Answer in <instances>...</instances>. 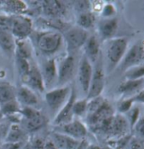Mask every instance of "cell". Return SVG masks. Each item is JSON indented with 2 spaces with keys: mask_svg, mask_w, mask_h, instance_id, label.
<instances>
[{
  "mask_svg": "<svg viewBox=\"0 0 144 149\" xmlns=\"http://www.w3.org/2000/svg\"><path fill=\"white\" fill-rule=\"evenodd\" d=\"M2 118H3V116H2V113H1V111H0V120H1Z\"/></svg>",
  "mask_w": 144,
  "mask_h": 149,
  "instance_id": "7dc6e473",
  "label": "cell"
},
{
  "mask_svg": "<svg viewBox=\"0 0 144 149\" xmlns=\"http://www.w3.org/2000/svg\"><path fill=\"white\" fill-rule=\"evenodd\" d=\"M93 65L84 55L81 56L78 67V78L81 88L87 94L93 75Z\"/></svg>",
  "mask_w": 144,
  "mask_h": 149,
  "instance_id": "4fadbf2b",
  "label": "cell"
},
{
  "mask_svg": "<svg viewBox=\"0 0 144 149\" xmlns=\"http://www.w3.org/2000/svg\"><path fill=\"white\" fill-rule=\"evenodd\" d=\"M56 129L59 130L57 131V132L67 135L79 141L84 140L85 136L88 134V129L86 126L82 121H80L79 120L75 119H73L72 121H70L67 124H65L63 126H56Z\"/></svg>",
  "mask_w": 144,
  "mask_h": 149,
  "instance_id": "8fae6325",
  "label": "cell"
},
{
  "mask_svg": "<svg viewBox=\"0 0 144 149\" xmlns=\"http://www.w3.org/2000/svg\"><path fill=\"white\" fill-rule=\"evenodd\" d=\"M103 7L104 3L102 1H93V3H91V8H93L94 11L95 12H101Z\"/></svg>",
  "mask_w": 144,
  "mask_h": 149,
  "instance_id": "60d3db41",
  "label": "cell"
},
{
  "mask_svg": "<svg viewBox=\"0 0 144 149\" xmlns=\"http://www.w3.org/2000/svg\"><path fill=\"white\" fill-rule=\"evenodd\" d=\"M74 8L80 13H84L90 11L91 8V2L89 1H77L74 3Z\"/></svg>",
  "mask_w": 144,
  "mask_h": 149,
  "instance_id": "e575fe53",
  "label": "cell"
},
{
  "mask_svg": "<svg viewBox=\"0 0 144 149\" xmlns=\"http://www.w3.org/2000/svg\"><path fill=\"white\" fill-rule=\"evenodd\" d=\"M126 80H138L143 79L144 66L143 64L131 68L125 71Z\"/></svg>",
  "mask_w": 144,
  "mask_h": 149,
  "instance_id": "4dcf8cb0",
  "label": "cell"
},
{
  "mask_svg": "<svg viewBox=\"0 0 144 149\" xmlns=\"http://www.w3.org/2000/svg\"><path fill=\"white\" fill-rule=\"evenodd\" d=\"M114 116V110L112 106L106 100L103 104L95 111L93 114L86 116V122L92 130L99 126L104 120L110 119Z\"/></svg>",
  "mask_w": 144,
  "mask_h": 149,
  "instance_id": "30bf717a",
  "label": "cell"
},
{
  "mask_svg": "<svg viewBox=\"0 0 144 149\" xmlns=\"http://www.w3.org/2000/svg\"><path fill=\"white\" fill-rule=\"evenodd\" d=\"M42 11L48 18H57L63 15L66 12V7L61 1H43Z\"/></svg>",
  "mask_w": 144,
  "mask_h": 149,
  "instance_id": "44dd1931",
  "label": "cell"
},
{
  "mask_svg": "<svg viewBox=\"0 0 144 149\" xmlns=\"http://www.w3.org/2000/svg\"><path fill=\"white\" fill-rule=\"evenodd\" d=\"M50 141L55 145L56 149H79L84 140L79 141L67 135L54 132L51 134Z\"/></svg>",
  "mask_w": 144,
  "mask_h": 149,
  "instance_id": "d6986e66",
  "label": "cell"
},
{
  "mask_svg": "<svg viewBox=\"0 0 144 149\" xmlns=\"http://www.w3.org/2000/svg\"><path fill=\"white\" fill-rule=\"evenodd\" d=\"M20 114L22 119L19 125L25 132H36L42 128L46 123L45 117L41 112L32 107H22Z\"/></svg>",
  "mask_w": 144,
  "mask_h": 149,
  "instance_id": "7a4b0ae2",
  "label": "cell"
},
{
  "mask_svg": "<svg viewBox=\"0 0 144 149\" xmlns=\"http://www.w3.org/2000/svg\"><path fill=\"white\" fill-rule=\"evenodd\" d=\"M32 52H33V47H32L31 41L29 38L15 40V54L16 56L30 61L31 58Z\"/></svg>",
  "mask_w": 144,
  "mask_h": 149,
  "instance_id": "d4e9b609",
  "label": "cell"
},
{
  "mask_svg": "<svg viewBox=\"0 0 144 149\" xmlns=\"http://www.w3.org/2000/svg\"><path fill=\"white\" fill-rule=\"evenodd\" d=\"M71 89L72 87L66 85L48 90L45 94V100L48 107L52 111L57 113L67 101L71 94Z\"/></svg>",
  "mask_w": 144,
  "mask_h": 149,
  "instance_id": "5b68a950",
  "label": "cell"
},
{
  "mask_svg": "<svg viewBox=\"0 0 144 149\" xmlns=\"http://www.w3.org/2000/svg\"><path fill=\"white\" fill-rule=\"evenodd\" d=\"M0 48L8 56L15 51V39L10 32L9 18H0Z\"/></svg>",
  "mask_w": 144,
  "mask_h": 149,
  "instance_id": "9c48e42d",
  "label": "cell"
},
{
  "mask_svg": "<svg viewBox=\"0 0 144 149\" xmlns=\"http://www.w3.org/2000/svg\"><path fill=\"white\" fill-rule=\"evenodd\" d=\"M16 100L22 107L34 108L39 104V100L35 92L24 85L16 89Z\"/></svg>",
  "mask_w": 144,
  "mask_h": 149,
  "instance_id": "ffe728a7",
  "label": "cell"
},
{
  "mask_svg": "<svg viewBox=\"0 0 144 149\" xmlns=\"http://www.w3.org/2000/svg\"><path fill=\"white\" fill-rule=\"evenodd\" d=\"M104 88V73L100 66L97 67L93 71L92 79L87 93V100H91L98 96H100Z\"/></svg>",
  "mask_w": 144,
  "mask_h": 149,
  "instance_id": "5bb4252c",
  "label": "cell"
},
{
  "mask_svg": "<svg viewBox=\"0 0 144 149\" xmlns=\"http://www.w3.org/2000/svg\"><path fill=\"white\" fill-rule=\"evenodd\" d=\"M45 142L46 141L44 139H42L40 137H35V138H33L30 143H31L33 149H43Z\"/></svg>",
  "mask_w": 144,
  "mask_h": 149,
  "instance_id": "f35d334b",
  "label": "cell"
},
{
  "mask_svg": "<svg viewBox=\"0 0 144 149\" xmlns=\"http://www.w3.org/2000/svg\"><path fill=\"white\" fill-rule=\"evenodd\" d=\"M4 6L6 9L15 14V15H23L27 11V5L23 1H5Z\"/></svg>",
  "mask_w": 144,
  "mask_h": 149,
  "instance_id": "f1b7e54d",
  "label": "cell"
},
{
  "mask_svg": "<svg viewBox=\"0 0 144 149\" xmlns=\"http://www.w3.org/2000/svg\"><path fill=\"white\" fill-rule=\"evenodd\" d=\"M76 60L74 56L69 53L65 56L60 61L58 66H56L57 69V81L56 86H66L67 83H69L75 75L76 72Z\"/></svg>",
  "mask_w": 144,
  "mask_h": 149,
  "instance_id": "52a82bcc",
  "label": "cell"
},
{
  "mask_svg": "<svg viewBox=\"0 0 144 149\" xmlns=\"http://www.w3.org/2000/svg\"><path fill=\"white\" fill-rule=\"evenodd\" d=\"M56 60L54 58H49L45 61L42 65V69L40 70L43 79L45 89L50 88L56 85L57 81V69H56ZM49 89V90H50Z\"/></svg>",
  "mask_w": 144,
  "mask_h": 149,
  "instance_id": "9a60e30c",
  "label": "cell"
},
{
  "mask_svg": "<svg viewBox=\"0 0 144 149\" xmlns=\"http://www.w3.org/2000/svg\"><path fill=\"white\" fill-rule=\"evenodd\" d=\"M134 104L132 97H129V98H125L123 99V100H121L119 104H118V110L120 112V114H127L129 110L132 108V104Z\"/></svg>",
  "mask_w": 144,
  "mask_h": 149,
  "instance_id": "836d02e7",
  "label": "cell"
},
{
  "mask_svg": "<svg viewBox=\"0 0 144 149\" xmlns=\"http://www.w3.org/2000/svg\"><path fill=\"white\" fill-rule=\"evenodd\" d=\"M144 79L138 80H126L121 83L118 88V91L127 98L132 97L143 89Z\"/></svg>",
  "mask_w": 144,
  "mask_h": 149,
  "instance_id": "7402d4cb",
  "label": "cell"
},
{
  "mask_svg": "<svg viewBox=\"0 0 144 149\" xmlns=\"http://www.w3.org/2000/svg\"><path fill=\"white\" fill-rule=\"evenodd\" d=\"M127 149H144L143 140L137 138L136 136L131 137L126 147Z\"/></svg>",
  "mask_w": 144,
  "mask_h": 149,
  "instance_id": "d590c367",
  "label": "cell"
},
{
  "mask_svg": "<svg viewBox=\"0 0 144 149\" xmlns=\"http://www.w3.org/2000/svg\"><path fill=\"white\" fill-rule=\"evenodd\" d=\"M132 129L135 130L136 137L143 140V129H144V120L143 116L139 118V120L136 121V123L132 127Z\"/></svg>",
  "mask_w": 144,
  "mask_h": 149,
  "instance_id": "8d00e7d4",
  "label": "cell"
},
{
  "mask_svg": "<svg viewBox=\"0 0 144 149\" xmlns=\"http://www.w3.org/2000/svg\"><path fill=\"white\" fill-rule=\"evenodd\" d=\"M87 105H88V100L86 98L81 100L76 99V100L72 104L73 116H76L78 117H82L83 116H85L87 112Z\"/></svg>",
  "mask_w": 144,
  "mask_h": 149,
  "instance_id": "f546056e",
  "label": "cell"
},
{
  "mask_svg": "<svg viewBox=\"0 0 144 149\" xmlns=\"http://www.w3.org/2000/svg\"><path fill=\"white\" fill-rule=\"evenodd\" d=\"M22 143H6L4 149H20Z\"/></svg>",
  "mask_w": 144,
  "mask_h": 149,
  "instance_id": "b9f144b4",
  "label": "cell"
},
{
  "mask_svg": "<svg viewBox=\"0 0 144 149\" xmlns=\"http://www.w3.org/2000/svg\"><path fill=\"white\" fill-rule=\"evenodd\" d=\"M144 46L143 41L140 40L134 44L130 49H127L126 54L121 61L122 71L127 70L131 68L143 64Z\"/></svg>",
  "mask_w": 144,
  "mask_h": 149,
  "instance_id": "ba28073f",
  "label": "cell"
},
{
  "mask_svg": "<svg viewBox=\"0 0 144 149\" xmlns=\"http://www.w3.org/2000/svg\"><path fill=\"white\" fill-rule=\"evenodd\" d=\"M9 29L15 40L29 38L33 31V22L26 15H14L9 18Z\"/></svg>",
  "mask_w": 144,
  "mask_h": 149,
  "instance_id": "8992f818",
  "label": "cell"
},
{
  "mask_svg": "<svg viewBox=\"0 0 144 149\" xmlns=\"http://www.w3.org/2000/svg\"><path fill=\"white\" fill-rule=\"evenodd\" d=\"M16 100V88L8 83L0 84V105Z\"/></svg>",
  "mask_w": 144,
  "mask_h": 149,
  "instance_id": "484cf974",
  "label": "cell"
},
{
  "mask_svg": "<svg viewBox=\"0 0 144 149\" xmlns=\"http://www.w3.org/2000/svg\"><path fill=\"white\" fill-rule=\"evenodd\" d=\"M85 149H104V148L99 146V145H95V144H91V145H88L86 147Z\"/></svg>",
  "mask_w": 144,
  "mask_h": 149,
  "instance_id": "ee69618b",
  "label": "cell"
},
{
  "mask_svg": "<svg viewBox=\"0 0 144 149\" xmlns=\"http://www.w3.org/2000/svg\"><path fill=\"white\" fill-rule=\"evenodd\" d=\"M95 24V16L91 12H84L80 13L77 17V26L87 31L92 28Z\"/></svg>",
  "mask_w": 144,
  "mask_h": 149,
  "instance_id": "4316f807",
  "label": "cell"
},
{
  "mask_svg": "<svg viewBox=\"0 0 144 149\" xmlns=\"http://www.w3.org/2000/svg\"><path fill=\"white\" fill-rule=\"evenodd\" d=\"M130 127L127 117L124 115L118 114L114 115L111 120L110 130L108 132V136H112L115 139H119L127 136L128 129Z\"/></svg>",
  "mask_w": 144,
  "mask_h": 149,
  "instance_id": "e0dca14e",
  "label": "cell"
},
{
  "mask_svg": "<svg viewBox=\"0 0 144 149\" xmlns=\"http://www.w3.org/2000/svg\"><path fill=\"white\" fill-rule=\"evenodd\" d=\"M64 40L63 35L54 30H47L35 34V45L37 49L44 55L52 56L63 47Z\"/></svg>",
  "mask_w": 144,
  "mask_h": 149,
  "instance_id": "6da1fadb",
  "label": "cell"
},
{
  "mask_svg": "<svg viewBox=\"0 0 144 149\" xmlns=\"http://www.w3.org/2000/svg\"><path fill=\"white\" fill-rule=\"evenodd\" d=\"M43 149H56V148L51 141H46Z\"/></svg>",
  "mask_w": 144,
  "mask_h": 149,
  "instance_id": "7bdbcfd3",
  "label": "cell"
},
{
  "mask_svg": "<svg viewBox=\"0 0 144 149\" xmlns=\"http://www.w3.org/2000/svg\"><path fill=\"white\" fill-rule=\"evenodd\" d=\"M133 101L134 103H140V104H143L144 102V90H141L140 92H138L134 96H132Z\"/></svg>",
  "mask_w": 144,
  "mask_h": 149,
  "instance_id": "ab89813d",
  "label": "cell"
},
{
  "mask_svg": "<svg viewBox=\"0 0 144 149\" xmlns=\"http://www.w3.org/2000/svg\"><path fill=\"white\" fill-rule=\"evenodd\" d=\"M128 116H126L129 125L131 126V128H132L134 125L136 123V121L139 120V118L141 117L140 116V110L138 107H132L131 110L127 113Z\"/></svg>",
  "mask_w": 144,
  "mask_h": 149,
  "instance_id": "d6a6232c",
  "label": "cell"
},
{
  "mask_svg": "<svg viewBox=\"0 0 144 149\" xmlns=\"http://www.w3.org/2000/svg\"><path fill=\"white\" fill-rule=\"evenodd\" d=\"M101 14L104 18H112V16L115 14V7L111 3L104 4V7L101 10Z\"/></svg>",
  "mask_w": 144,
  "mask_h": 149,
  "instance_id": "74e56055",
  "label": "cell"
},
{
  "mask_svg": "<svg viewBox=\"0 0 144 149\" xmlns=\"http://www.w3.org/2000/svg\"><path fill=\"white\" fill-rule=\"evenodd\" d=\"M63 40L70 53L77 52L84 46L88 38V31H85L79 26L69 27L63 31Z\"/></svg>",
  "mask_w": 144,
  "mask_h": 149,
  "instance_id": "277c9868",
  "label": "cell"
},
{
  "mask_svg": "<svg viewBox=\"0 0 144 149\" xmlns=\"http://www.w3.org/2000/svg\"><path fill=\"white\" fill-rule=\"evenodd\" d=\"M76 100V91L75 88L72 87L71 94L67 100V103L62 107L56 114V117L53 120V125L56 126H63L65 124L69 123L73 120V113H72V104Z\"/></svg>",
  "mask_w": 144,
  "mask_h": 149,
  "instance_id": "7c38bea8",
  "label": "cell"
},
{
  "mask_svg": "<svg viewBox=\"0 0 144 149\" xmlns=\"http://www.w3.org/2000/svg\"><path fill=\"white\" fill-rule=\"evenodd\" d=\"M83 47H84L83 55L88 58V60L91 63H96L99 55V50H100V45L98 38L95 36H88V40Z\"/></svg>",
  "mask_w": 144,
  "mask_h": 149,
  "instance_id": "603a6c76",
  "label": "cell"
},
{
  "mask_svg": "<svg viewBox=\"0 0 144 149\" xmlns=\"http://www.w3.org/2000/svg\"><path fill=\"white\" fill-rule=\"evenodd\" d=\"M26 136V132L22 126L17 123H12L8 126L5 136V143H23Z\"/></svg>",
  "mask_w": 144,
  "mask_h": 149,
  "instance_id": "cb8c5ba5",
  "label": "cell"
},
{
  "mask_svg": "<svg viewBox=\"0 0 144 149\" xmlns=\"http://www.w3.org/2000/svg\"><path fill=\"white\" fill-rule=\"evenodd\" d=\"M118 31V19L116 18H104L98 23V32L103 40L115 38Z\"/></svg>",
  "mask_w": 144,
  "mask_h": 149,
  "instance_id": "ac0fdd59",
  "label": "cell"
},
{
  "mask_svg": "<svg viewBox=\"0 0 144 149\" xmlns=\"http://www.w3.org/2000/svg\"><path fill=\"white\" fill-rule=\"evenodd\" d=\"M22 81L24 84V86L30 88L35 92H44L46 90L40 70L35 65H31L30 70L28 73L22 78Z\"/></svg>",
  "mask_w": 144,
  "mask_h": 149,
  "instance_id": "2e32d148",
  "label": "cell"
},
{
  "mask_svg": "<svg viewBox=\"0 0 144 149\" xmlns=\"http://www.w3.org/2000/svg\"><path fill=\"white\" fill-rule=\"evenodd\" d=\"M85 143H86V141H83V144L81 145V147H80V148H79V149H85V148H86V147H87V145H86Z\"/></svg>",
  "mask_w": 144,
  "mask_h": 149,
  "instance_id": "bcb514c9",
  "label": "cell"
},
{
  "mask_svg": "<svg viewBox=\"0 0 144 149\" xmlns=\"http://www.w3.org/2000/svg\"><path fill=\"white\" fill-rule=\"evenodd\" d=\"M20 149H33V148H32L31 145V143H30V142H26V143H24V144H22V146H21Z\"/></svg>",
  "mask_w": 144,
  "mask_h": 149,
  "instance_id": "f6af8a7d",
  "label": "cell"
},
{
  "mask_svg": "<svg viewBox=\"0 0 144 149\" xmlns=\"http://www.w3.org/2000/svg\"><path fill=\"white\" fill-rule=\"evenodd\" d=\"M127 48L128 41L125 37H115L110 40L106 48V57L111 68L121 63Z\"/></svg>",
  "mask_w": 144,
  "mask_h": 149,
  "instance_id": "3957f363",
  "label": "cell"
},
{
  "mask_svg": "<svg viewBox=\"0 0 144 149\" xmlns=\"http://www.w3.org/2000/svg\"><path fill=\"white\" fill-rule=\"evenodd\" d=\"M16 64H17V68L19 71V73L21 77V79L24 77L28 72L30 70V68H31V63L29 60H26L24 58H20V57H18L16 56Z\"/></svg>",
  "mask_w": 144,
  "mask_h": 149,
  "instance_id": "1f68e13d",
  "label": "cell"
},
{
  "mask_svg": "<svg viewBox=\"0 0 144 149\" xmlns=\"http://www.w3.org/2000/svg\"><path fill=\"white\" fill-rule=\"evenodd\" d=\"M21 109H22V106L19 104L16 100L0 105V111L2 113V116L8 118L20 113Z\"/></svg>",
  "mask_w": 144,
  "mask_h": 149,
  "instance_id": "83f0119b",
  "label": "cell"
}]
</instances>
